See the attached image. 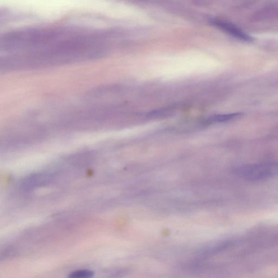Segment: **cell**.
I'll use <instances>...</instances> for the list:
<instances>
[{"label": "cell", "mask_w": 278, "mask_h": 278, "mask_svg": "<svg viewBox=\"0 0 278 278\" xmlns=\"http://www.w3.org/2000/svg\"><path fill=\"white\" fill-rule=\"evenodd\" d=\"M239 177L251 181L270 178L278 175V162L243 165L234 171Z\"/></svg>", "instance_id": "cell-1"}, {"label": "cell", "mask_w": 278, "mask_h": 278, "mask_svg": "<svg viewBox=\"0 0 278 278\" xmlns=\"http://www.w3.org/2000/svg\"><path fill=\"white\" fill-rule=\"evenodd\" d=\"M242 116L241 113H233L229 114L218 115L214 116L208 120V123H217V122H225L231 121L234 119H237Z\"/></svg>", "instance_id": "cell-3"}, {"label": "cell", "mask_w": 278, "mask_h": 278, "mask_svg": "<svg viewBox=\"0 0 278 278\" xmlns=\"http://www.w3.org/2000/svg\"><path fill=\"white\" fill-rule=\"evenodd\" d=\"M214 23L215 25L220 28L221 30L239 40L245 42H253L254 40L253 37L244 33L239 28L231 23L222 20H215Z\"/></svg>", "instance_id": "cell-2"}, {"label": "cell", "mask_w": 278, "mask_h": 278, "mask_svg": "<svg viewBox=\"0 0 278 278\" xmlns=\"http://www.w3.org/2000/svg\"><path fill=\"white\" fill-rule=\"evenodd\" d=\"M94 276V273L88 270H81L73 272L69 277L70 278H89Z\"/></svg>", "instance_id": "cell-4"}]
</instances>
